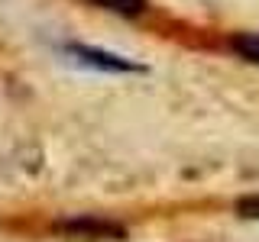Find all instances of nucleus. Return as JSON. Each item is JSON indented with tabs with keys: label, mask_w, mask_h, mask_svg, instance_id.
<instances>
[{
	"label": "nucleus",
	"mask_w": 259,
	"mask_h": 242,
	"mask_svg": "<svg viewBox=\"0 0 259 242\" xmlns=\"http://www.w3.org/2000/svg\"><path fill=\"white\" fill-rule=\"evenodd\" d=\"M65 55H68L71 62L84 65V68H94V71H143V65L130 62V58H120V55L113 52H104V48H91V45H68L65 48Z\"/></svg>",
	"instance_id": "nucleus-1"
},
{
	"label": "nucleus",
	"mask_w": 259,
	"mask_h": 242,
	"mask_svg": "<svg viewBox=\"0 0 259 242\" xmlns=\"http://www.w3.org/2000/svg\"><path fill=\"white\" fill-rule=\"evenodd\" d=\"M59 229L62 232H71V236H84V239H120V236H123V226L107 223V220H94V216L62 220Z\"/></svg>",
	"instance_id": "nucleus-2"
},
{
	"label": "nucleus",
	"mask_w": 259,
	"mask_h": 242,
	"mask_svg": "<svg viewBox=\"0 0 259 242\" xmlns=\"http://www.w3.org/2000/svg\"><path fill=\"white\" fill-rule=\"evenodd\" d=\"M233 52H240L246 62H256L259 65V32H240V36L230 39Z\"/></svg>",
	"instance_id": "nucleus-3"
},
{
	"label": "nucleus",
	"mask_w": 259,
	"mask_h": 242,
	"mask_svg": "<svg viewBox=\"0 0 259 242\" xmlns=\"http://www.w3.org/2000/svg\"><path fill=\"white\" fill-rule=\"evenodd\" d=\"M94 7H104L110 13H120V16H140L146 10V0H91Z\"/></svg>",
	"instance_id": "nucleus-4"
},
{
	"label": "nucleus",
	"mask_w": 259,
	"mask_h": 242,
	"mask_svg": "<svg viewBox=\"0 0 259 242\" xmlns=\"http://www.w3.org/2000/svg\"><path fill=\"white\" fill-rule=\"evenodd\" d=\"M237 213L243 216V220H259V194H246V197H240Z\"/></svg>",
	"instance_id": "nucleus-5"
}]
</instances>
